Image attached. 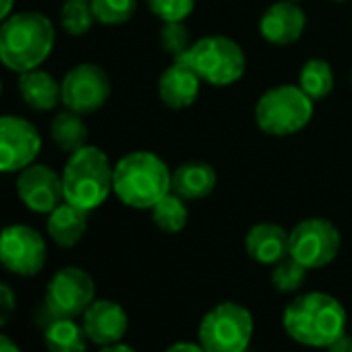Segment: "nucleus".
Returning a JSON list of instances; mask_svg holds the SVG:
<instances>
[{
	"mask_svg": "<svg viewBox=\"0 0 352 352\" xmlns=\"http://www.w3.org/2000/svg\"><path fill=\"white\" fill-rule=\"evenodd\" d=\"M282 325L294 342L327 348L346 331V309L331 294L307 292L284 309Z\"/></svg>",
	"mask_w": 352,
	"mask_h": 352,
	"instance_id": "1",
	"label": "nucleus"
},
{
	"mask_svg": "<svg viewBox=\"0 0 352 352\" xmlns=\"http://www.w3.org/2000/svg\"><path fill=\"white\" fill-rule=\"evenodd\" d=\"M52 21L36 11L9 15L0 23V63L15 73L40 69L54 48Z\"/></svg>",
	"mask_w": 352,
	"mask_h": 352,
	"instance_id": "2",
	"label": "nucleus"
},
{
	"mask_svg": "<svg viewBox=\"0 0 352 352\" xmlns=\"http://www.w3.org/2000/svg\"><path fill=\"white\" fill-rule=\"evenodd\" d=\"M172 191V172L151 151H133L118 160L112 176V193L133 210H151Z\"/></svg>",
	"mask_w": 352,
	"mask_h": 352,
	"instance_id": "3",
	"label": "nucleus"
},
{
	"mask_svg": "<svg viewBox=\"0 0 352 352\" xmlns=\"http://www.w3.org/2000/svg\"><path fill=\"white\" fill-rule=\"evenodd\" d=\"M114 166L108 155L94 145L73 151L63 170L65 201L85 212L100 208L112 191Z\"/></svg>",
	"mask_w": 352,
	"mask_h": 352,
	"instance_id": "4",
	"label": "nucleus"
},
{
	"mask_svg": "<svg viewBox=\"0 0 352 352\" xmlns=\"http://www.w3.org/2000/svg\"><path fill=\"white\" fill-rule=\"evenodd\" d=\"M174 60L187 65L199 75L201 81L216 87L236 83L247 69V56L243 48L226 36H206L193 42L185 54Z\"/></svg>",
	"mask_w": 352,
	"mask_h": 352,
	"instance_id": "5",
	"label": "nucleus"
},
{
	"mask_svg": "<svg viewBox=\"0 0 352 352\" xmlns=\"http://www.w3.org/2000/svg\"><path fill=\"white\" fill-rule=\"evenodd\" d=\"M313 118V100L298 85H276L255 106L257 126L272 137L298 133Z\"/></svg>",
	"mask_w": 352,
	"mask_h": 352,
	"instance_id": "6",
	"label": "nucleus"
},
{
	"mask_svg": "<svg viewBox=\"0 0 352 352\" xmlns=\"http://www.w3.org/2000/svg\"><path fill=\"white\" fill-rule=\"evenodd\" d=\"M253 329L251 311L241 302L226 300L206 313L197 336L206 352H247Z\"/></svg>",
	"mask_w": 352,
	"mask_h": 352,
	"instance_id": "7",
	"label": "nucleus"
},
{
	"mask_svg": "<svg viewBox=\"0 0 352 352\" xmlns=\"http://www.w3.org/2000/svg\"><path fill=\"white\" fill-rule=\"evenodd\" d=\"M340 245V232L329 220L307 218L290 230L288 255L307 270H319L338 257Z\"/></svg>",
	"mask_w": 352,
	"mask_h": 352,
	"instance_id": "8",
	"label": "nucleus"
},
{
	"mask_svg": "<svg viewBox=\"0 0 352 352\" xmlns=\"http://www.w3.org/2000/svg\"><path fill=\"white\" fill-rule=\"evenodd\" d=\"M96 300L94 278L75 265L58 270L46 286L44 307L54 317L77 319Z\"/></svg>",
	"mask_w": 352,
	"mask_h": 352,
	"instance_id": "9",
	"label": "nucleus"
},
{
	"mask_svg": "<svg viewBox=\"0 0 352 352\" xmlns=\"http://www.w3.org/2000/svg\"><path fill=\"white\" fill-rule=\"evenodd\" d=\"M44 236L25 224H11L0 232V263L11 274L32 278L42 272L46 263Z\"/></svg>",
	"mask_w": 352,
	"mask_h": 352,
	"instance_id": "10",
	"label": "nucleus"
},
{
	"mask_svg": "<svg viewBox=\"0 0 352 352\" xmlns=\"http://www.w3.org/2000/svg\"><path fill=\"white\" fill-rule=\"evenodd\" d=\"M110 91L112 83L108 73L94 63L73 67L60 83L63 104L67 110H73L81 116L100 110L108 102Z\"/></svg>",
	"mask_w": 352,
	"mask_h": 352,
	"instance_id": "11",
	"label": "nucleus"
},
{
	"mask_svg": "<svg viewBox=\"0 0 352 352\" xmlns=\"http://www.w3.org/2000/svg\"><path fill=\"white\" fill-rule=\"evenodd\" d=\"M42 137L21 116H0V172H21L38 157Z\"/></svg>",
	"mask_w": 352,
	"mask_h": 352,
	"instance_id": "12",
	"label": "nucleus"
},
{
	"mask_svg": "<svg viewBox=\"0 0 352 352\" xmlns=\"http://www.w3.org/2000/svg\"><path fill=\"white\" fill-rule=\"evenodd\" d=\"M17 195L32 212L50 214L65 201L63 176L56 174L50 166L30 164L19 172Z\"/></svg>",
	"mask_w": 352,
	"mask_h": 352,
	"instance_id": "13",
	"label": "nucleus"
},
{
	"mask_svg": "<svg viewBox=\"0 0 352 352\" xmlns=\"http://www.w3.org/2000/svg\"><path fill=\"white\" fill-rule=\"evenodd\" d=\"M307 28L305 11L294 0H278L274 3L259 21V34L265 42L274 46H288L300 40Z\"/></svg>",
	"mask_w": 352,
	"mask_h": 352,
	"instance_id": "14",
	"label": "nucleus"
},
{
	"mask_svg": "<svg viewBox=\"0 0 352 352\" xmlns=\"http://www.w3.org/2000/svg\"><path fill=\"white\" fill-rule=\"evenodd\" d=\"M83 317V329L89 338V342L98 346H108L114 342H120L129 329V317L122 305L114 300H94Z\"/></svg>",
	"mask_w": 352,
	"mask_h": 352,
	"instance_id": "15",
	"label": "nucleus"
},
{
	"mask_svg": "<svg viewBox=\"0 0 352 352\" xmlns=\"http://www.w3.org/2000/svg\"><path fill=\"white\" fill-rule=\"evenodd\" d=\"M199 87H201L199 75L179 60H174V65L168 67L157 81L160 100L164 102V106L172 110H183L193 106V102L199 96Z\"/></svg>",
	"mask_w": 352,
	"mask_h": 352,
	"instance_id": "16",
	"label": "nucleus"
},
{
	"mask_svg": "<svg viewBox=\"0 0 352 352\" xmlns=\"http://www.w3.org/2000/svg\"><path fill=\"white\" fill-rule=\"evenodd\" d=\"M290 232L272 222H261L249 228L245 236V251L261 265H276L288 255Z\"/></svg>",
	"mask_w": 352,
	"mask_h": 352,
	"instance_id": "17",
	"label": "nucleus"
},
{
	"mask_svg": "<svg viewBox=\"0 0 352 352\" xmlns=\"http://www.w3.org/2000/svg\"><path fill=\"white\" fill-rule=\"evenodd\" d=\"M218 185V174L208 162H187L172 172V191L185 201L208 197Z\"/></svg>",
	"mask_w": 352,
	"mask_h": 352,
	"instance_id": "18",
	"label": "nucleus"
},
{
	"mask_svg": "<svg viewBox=\"0 0 352 352\" xmlns=\"http://www.w3.org/2000/svg\"><path fill=\"white\" fill-rule=\"evenodd\" d=\"M87 214L85 210L63 201L48 218V234L58 247H75L87 232Z\"/></svg>",
	"mask_w": 352,
	"mask_h": 352,
	"instance_id": "19",
	"label": "nucleus"
},
{
	"mask_svg": "<svg viewBox=\"0 0 352 352\" xmlns=\"http://www.w3.org/2000/svg\"><path fill=\"white\" fill-rule=\"evenodd\" d=\"M19 91L23 102L34 110H52L63 102L60 83L42 69H32L19 73Z\"/></svg>",
	"mask_w": 352,
	"mask_h": 352,
	"instance_id": "20",
	"label": "nucleus"
},
{
	"mask_svg": "<svg viewBox=\"0 0 352 352\" xmlns=\"http://www.w3.org/2000/svg\"><path fill=\"white\" fill-rule=\"evenodd\" d=\"M87 333L75 319L56 317L44 327V344L48 352H87Z\"/></svg>",
	"mask_w": 352,
	"mask_h": 352,
	"instance_id": "21",
	"label": "nucleus"
},
{
	"mask_svg": "<svg viewBox=\"0 0 352 352\" xmlns=\"http://www.w3.org/2000/svg\"><path fill=\"white\" fill-rule=\"evenodd\" d=\"M50 135H52V141L63 151H69V153L87 145V124L83 122L81 114L73 110H65L54 116L50 124Z\"/></svg>",
	"mask_w": 352,
	"mask_h": 352,
	"instance_id": "22",
	"label": "nucleus"
},
{
	"mask_svg": "<svg viewBox=\"0 0 352 352\" xmlns=\"http://www.w3.org/2000/svg\"><path fill=\"white\" fill-rule=\"evenodd\" d=\"M151 220L160 230L168 234L181 232L189 222V210L185 206V199L170 191L151 208Z\"/></svg>",
	"mask_w": 352,
	"mask_h": 352,
	"instance_id": "23",
	"label": "nucleus"
},
{
	"mask_svg": "<svg viewBox=\"0 0 352 352\" xmlns=\"http://www.w3.org/2000/svg\"><path fill=\"white\" fill-rule=\"evenodd\" d=\"M298 87L313 100H323L333 89V71L327 60L311 58L302 65L298 73Z\"/></svg>",
	"mask_w": 352,
	"mask_h": 352,
	"instance_id": "24",
	"label": "nucleus"
},
{
	"mask_svg": "<svg viewBox=\"0 0 352 352\" xmlns=\"http://www.w3.org/2000/svg\"><path fill=\"white\" fill-rule=\"evenodd\" d=\"M94 21L96 17L89 0H65L60 9V25L69 36H85Z\"/></svg>",
	"mask_w": 352,
	"mask_h": 352,
	"instance_id": "25",
	"label": "nucleus"
},
{
	"mask_svg": "<svg viewBox=\"0 0 352 352\" xmlns=\"http://www.w3.org/2000/svg\"><path fill=\"white\" fill-rule=\"evenodd\" d=\"M89 5L96 21L104 25H122L137 11V0H89Z\"/></svg>",
	"mask_w": 352,
	"mask_h": 352,
	"instance_id": "26",
	"label": "nucleus"
},
{
	"mask_svg": "<svg viewBox=\"0 0 352 352\" xmlns=\"http://www.w3.org/2000/svg\"><path fill=\"white\" fill-rule=\"evenodd\" d=\"M307 267L300 265L294 257L286 255L282 261L274 265L272 284L278 292H296L307 280Z\"/></svg>",
	"mask_w": 352,
	"mask_h": 352,
	"instance_id": "27",
	"label": "nucleus"
},
{
	"mask_svg": "<svg viewBox=\"0 0 352 352\" xmlns=\"http://www.w3.org/2000/svg\"><path fill=\"white\" fill-rule=\"evenodd\" d=\"M160 44H162L164 52L172 54L174 58H179L181 54H185L193 46L191 32L185 25V21H166V23H162Z\"/></svg>",
	"mask_w": 352,
	"mask_h": 352,
	"instance_id": "28",
	"label": "nucleus"
},
{
	"mask_svg": "<svg viewBox=\"0 0 352 352\" xmlns=\"http://www.w3.org/2000/svg\"><path fill=\"white\" fill-rule=\"evenodd\" d=\"M147 7L162 23L185 21L195 9V0H147Z\"/></svg>",
	"mask_w": 352,
	"mask_h": 352,
	"instance_id": "29",
	"label": "nucleus"
},
{
	"mask_svg": "<svg viewBox=\"0 0 352 352\" xmlns=\"http://www.w3.org/2000/svg\"><path fill=\"white\" fill-rule=\"evenodd\" d=\"M17 309V296L11 286L0 282V327L7 325Z\"/></svg>",
	"mask_w": 352,
	"mask_h": 352,
	"instance_id": "30",
	"label": "nucleus"
},
{
	"mask_svg": "<svg viewBox=\"0 0 352 352\" xmlns=\"http://www.w3.org/2000/svg\"><path fill=\"white\" fill-rule=\"evenodd\" d=\"M327 352H352V336H348L346 331L338 338V340H333L327 348H325Z\"/></svg>",
	"mask_w": 352,
	"mask_h": 352,
	"instance_id": "31",
	"label": "nucleus"
},
{
	"mask_svg": "<svg viewBox=\"0 0 352 352\" xmlns=\"http://www.w3.org/2000/svg\"><path fill=\"white\" fill-rule=\"evenodd\" d=\"M164 352H206V350L201 344H195V342H176L168 346Z\"/></svg>",
	"mask_w": 352,
	"mask_h": 352,
	"instance_id": "32",
	"label": "nucleus"
},
{
	"mask_svg": "<svg viewBox=\"0 0 352 352\" xmlns=\"http://www.w3.org/2000/svg\"><path fill=\"white\" fill-rule=\"evenodd\" d=\"M0 352H23V350L19 348V344L13 338L0 333Z\"/></svg>",
	"mask_w": 352,
	"mask_h": 352,
	"instance_id": "33",
	"label": "nucleus"
},
{
	"mask_svg": "<svg viewBox=\"0 0 352 352\" xmlns=\"http://www.w3.org/2000/svg\"><path fill=\"white\" fill-rule=\"evenodd\" d=\"M100 352H137L135 348L122 344V342H114V344H108V346H102Z\"/></svg>",
	"mask_w": 352,
	"mask_h": 352,
	"instance_id": "34",
	"label": "nucleus"
},
{
	"mask_svg": "<svg viewBox=\"0 0 352 352\" xmlns=\"http://www.w3.org/2000/svg\"><path fill=\"white\" fill-rule=\"evenodd\" d=\"M15 7V0H0V23H3Z\"/></svg>",
	"mask_w": 352,
	"mask_h": 352,
	"instance_id": "35",
	"label": "nucleus"
},
{
	"mask_svg": "<svg viewBox=\"0 0 352 352\" xmlns=\"http://www.w3.org/2000/svg\"><path fill=\"white\" fill-rule=\"evenodd\" d=\"M331 3H346V0H331Z\"/></svg>",
	"mask_w": 352,
	"mask_h": 352,
	"instance_id": "36",
	"label": "nucleus"
},
{
	"mask_svg": "<svg viewBox=\"0 0 352 352\" xmlns=\"http://www.w3.org/2000/svg\"><path fill=\"white\" fill-rule=\"evenodd\" d=\"M0 94H3V85H0Z\"/></svg>",
	"mask_w": 352,
	"mask_h": 352,
	"instance_id": "37",
	"label": "nucleus"
},
{
	"mask_svg": "<svg viewBox=\"0 0 352 352\" xmlns=\"http://www.w3.org/2000/svg\"><path fill=\"white\" fill-rule=\"evenodd\" d=\"M350 81H352V75H350Z\"/></svg>",
	"mask_w": 352,
	"mask_h": 352,
	"instance_id": "38",
	"label": "nucleus"
},
{
	"mask_svg": "<svg viewBox=\"0 0 352 352\" xmlns=\"http://www.w3.org/2000/svg\"><path fill=\"white\" fill-rule=\"evenodd\" d=\"M294 3H298V0H294Z\"/></svg>",
	"mask_w": 352,
	"mask_h": 352,
	"instance_id": "39",
	"label": "nucleus"
}]
</instances>
